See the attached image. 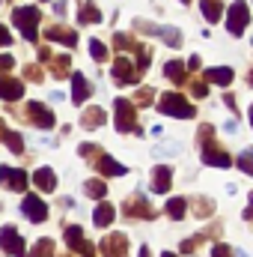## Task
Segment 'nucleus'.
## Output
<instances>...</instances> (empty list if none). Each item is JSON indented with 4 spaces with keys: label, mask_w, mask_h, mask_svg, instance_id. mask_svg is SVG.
Returning <instances> with one entry per match:
<instances>
[{
    "label": "nucleus",
    "mask_w": 253,
    "mask_h": 257,
    "mask_svg": "<svg viewBox=\"0 0 253 257\" xmlns=\"http://www.w3.org/2000/svg\"><path fill=\"white\" fill-rule=\"evenodd\" d=\"M0 96L9 99V102H15V99L24 96V84L15 81V78H3V75H0Z\"/></svg>",
    "instance_id": "nucleus-17"
},
{
    "label": "nucleus",
    "mask_w": 253,
    "mask_h": 257,
    "mask_svg": "<svg viewBox=\"0 0 253 257\" xmlns=\"http://www.w3.org/2000/svg\"><path fill=\"white\" fill-rule=\"evenodd\" d=\"M102 251L104 257H128V236L126 233H110L102 239Z\"/></svg>",
    "instance_id": "nucleus-9"
},
{
    "label": "nucleus",
    "mask_w": 253,
    "mask_h": 257,
    "mask_svg": "<svg viewBox=\"0 0 253 257\" xmlns=\"http://www.w3.org/2000/svg\"><path fill=\"white\" fill-rule=\"evenodd\" d=\"M248 21H250V9H248V3H244V0H236V3L230 6V15H226V27H230V33H232V36H242L244 27H248Z\"/></svg>",
    "instance_id": "nucleus-5"
},
{
    "label": "nucleus",
    "mask_w": 253,
    "mask_h": 257,
    "mask_svg": "<svg viewBox=\"0 0 253 257\" xmlns=\"http://www.w3.org/2000/svg\"><path fill=\"white\" fill-rule=\"evenodd\" d=\"M74 254H78V257H96V251H92V245H90V242H84Z\"/></svg>",
    "instance_id": "nucleus-40"
},
{
    "label": "nucleus",
    "mask_w": 253,
    "mask_h": 257,
    "mask_svg": "<svg viewBox=\"0 0 253 257\" xmlns=\"http://www.w3.org/2000/svg\"><path fill=\"white\" fill-rule=\"evenodd\" d=\"M185 69H200V57L194 54V57H190V60H188V66H185Z\"/></svg>",
    "instance_id": "nucleus-44"
},
{
    "label": "nucleus",
    "mask_w": 253,
    "mask_h": 257,
    "mask_svg": "<svg viewBox=\"0 0 253 257\" xmlns=\"http://www.w3.org/2000/svg\"><path fill=\"white\" fill-rule=\"evenodd\" d=\"M126 215H131V218H155V209L149 206V200L143 194H137V197L126 200Z\"/></svg>",
    "instance_id": "nucleus-12"
},
{
    "label": "nucleus",
    "mask_w": 253,
    "mask_h": 257,
    "mask_svg": "<svg viewBox=\"0 0 253 257\" xmlns=\"http://www.w3.org/2000/svg\"><path fill=\"white\" fill-rule=\"evenodd\" d=\"M212 209H214V206H212V203H200V206H196V212H200V215H208V212H212Z\"/></svg>",
    "instance_id": "nucleus-43"
},
{
    "label": "nucleus",
    "mask_w": 253,
    "mask_h": 257,
    "mask_svg": "<svg viewBox=\"0 0 253 257\" xmlns=\"http://www.w3.org/2000/svg\"><path fill=\"white\" fill-rule=\"evenodd\" d=\"M15 66V57L12 54H0V72H9Z\"/></svg>",
    "instance_id": "nucleus-39"
},
{
    "label": "nucleus",
    "mask_w": 253,
    "mask_h": 257,
    "mask_svg": "<svg viewBox=\"0 0 253 257\" xmlns=\"http://www.w3.org/2000/svg\"><path fill=\"white\" fill-rule=\"evenodd\" d=\"M0 248L9 257H24V239L15 233V227H3L0 230Z\"/></svg>",
    "instance_id": "nucleus-7"
},
{
    "label": "nucleus",
    "mask_w": 253,
    "mask_h": 257,
    "mask_svg": "<svg viewBox=\"0 0 253 257\" xmlns=\"http://www.w3.org/2000/svg\"><path fill=\"white\" fill-rule=\"evenodd\" d=\"M54 12H57V15H66V12H68V3H66V0H57V3H54Z\"/></svg>",
    "instance_id": "nucleus-42"
},
{
    "label": "nucleus",
    "mask_w": 253,
    "mask_h": 257,
    "mask_svg": "<svg viewBox=\"0 0 253 257\" xmlns=\"http://www.w3.org/2000/svg\"><path fill=\"white\" fill-rule=\"evenodd\" d=\"M238 168H242V171H244V174H250V171H253L250 153H242V159H238Z\"/></svg>",
    "instance_id": "nucleus-38"
},
{
    "label": "nucleus",
    "mask_w": 253,
    "mask_h": 257,
    "mask_svg": "<svg viewBox=\"0 0 253 257\" xmlns=\"http://www.w3.org/2000/svg\"><path fill=\"white\" fill-rule=\"evenodd\" d=\"M33 186H36L39 192H54V189H57L54 171H51V168H39V171L33 174Z\"/></svg>",
    "instance_id": "nucleus-16"
},
{
    "label": "nucleus",
    "mask_w": 253,
    "mask_h": 257,
    "mask_svg": "<svg viewBox=\"0 0 253 257\" xmlns=\"http://www.w3.org/2000/svg\"><path fill=\"white\" fill-rule=\"evenodd\" d=\"M182 3H185V0H182Z\"/></svg>",
    "instance_id": "nucleus-47"
},
{
    "label": "nucleus",
    "mask_w": 253,
    "mask_h": 257,
    "mask_svg": "<svg viewBox=\"0 0 253 257\" xmlns=\"http://www.w3.org/2000/svg\"><path fill=\"white\" fill-rule=\"evenodd\" d=\"M212 138H214V132L212 126H202L200 132V141H202V165H212V168H230L232 165V159H230V153H224L218 144H212Z\"/></svg>",
    "instance_id": "nucleus-1"
},
{
    "label": "nucleus",
    "mask_w": 253,
    "mask_h": 257,
    "mask_svg": "<svg viewBox=\"0 0 253 257\" xmlns=\"http://www.w3.org/2000/svg\"><path fill=\"white\" fill-rule=\"evenodd\" d=\"M161 257H176V254H170V251H164V254H161Z\"/></svg>",
    "instance_id": "nucleus-46"
},
{
    "label": "nucleus",
    "mask_w": 253,
    "mask_h": 257,
    "mask_svg": "<svg viewBox=\"0 0 253 257\" xmlns=\"http://www.w3.org/2000/svg\"><path fill=\"white\" fill-rule=\"evenodd\" d=\"M78 21H80V24H98V21H102V12L96 9V3H92V0H86V3L80 6Z\"/></svg>",
    "instance_id": "nucleus-21"
},
{
    "label": "nucleus",
    "mask_w": 253,
    "mask_h": 257,
    "mask_svg": "<svg viewBox=\"0 0 253 257\" xmlns=\"http://www.w3.org/2000/svg\"><path fill=\"white\" fill-rule=\"evenodd\" d=\"M155 33H158V36H161L170 48H179V45H182V33H179L176 27H158Z\"/></svg>",
    "instance_id": "nucleus-25"
},
{
    "label": "nucleus",
    "mask_w": 253,
    "mask_h": 257,
    "mask_svg": "<svg viewBox=\"0 0 253 257\" xmlns=\"http://www.w3.org/2000/svg\"><path fill=\"white\" fill-rule=\"evenodd\" d=\"M232 254V248L230 245H224V242H218L214 248H212V257H230Z\"/></svg>",
    "instance_id": "nucleus-36"
},
{
    "label": "nucleus",
    "mask_w": 253,
    "mask_h": 257,
    "mask_svg": "<svg viewBox=\"0 0 253 257\" xmlns=\"http://www.w3.org/2000/svg\"><path fill=\"white\" fill-rule=\"evenodd\" d=\"M9 42H12V33H6V27L0 24V48H3V45H9Z\"/></svg>",
    "instance_id": "nucleus-41"
},
{
    "label": "nucleus",
    "mask_w": 253,
    "mask_h": 257,
    "mask_svg": "<svg viewBox=\"0 0 253 257\" xmlns=\"http://www.w3.org/2000/svg\"><path fill=\"white\" fill-rule=\"evenodd\" d=\"M202 81H212V84H220V87H226V84L232 81V69H226V66H218V69H206Z\"/></svg>",
    "instance_id": "nucleus-19"
},
{
    "label": "nucleus",
    "mask_w": 253,
    "mask_h": 257,
    "mask_svg": "<svg viewBox=\"0 0 253 257\" xmlns=\"http://www.w3.org/2000/svg\"><path fill=\"white\" fill-rule=\"evenodd\" d=\"M170 186H173V171L170 168H155L152 171V192H158V194H167L170 192Z\"/></svg>",
    "instance_id": "nucleus-14"
},
{
    "label": "nucleus",
    "mask_w": 253,
    "mask_h": 257,
    "mask_svg": "<svg viewBox=\"0 0 253 257\" xmlns=\"http://www.w3.org/2000/svg\"><path fill=\"white\" fill-rule=\"evenodd\" d=\"M200 9H202V15H206V21H208V24L220 21V15H224V12H220L224 6H220L218 0H202V3H200Z\"/></svg>",
    "instance_id": "nucleus-22"
},
{
    "label": "nucleus",
    "mask_w": 253,
    "mask_h": 257,
    "mask_svg": "<svg viewBox=\"0 0 253 257\" xmlns=\"http://www.w3.org/2000/svg\"><path fill=\"white\" fill-rule=\"evenodd\" d=\"M155 156L173 159V156H179V144H158V147H155Z\"/></svg>",
    "instance_id": "nucleus-32"
},
{
    "label": "nucleus",
    "mask_w": 253,
    "mask_h": 257,
    "mask_svg": "<svg viewBox=\"0 0 253 257\" xmlns=\"http://www.w3.org/2000/svg\"><path fill=\"white\" fill-rule=\"evenodd\" d=\"M90 51H92V57H96L98 63H102V60H108V48H104L98 39H92V42H90Z\"/></svg>",
    "instance_id": "nucleus-33"
},
{
    "label": "nucleus",
    "mask_w": 253,
    "mask_h": 257,
    "mask_svg": "<svg viewBox=\"0 0 253 257\" xmlns=\"http://www.w3.org/2000/svg\"><path fill=\"white\" fill-rule=\"evenodd\" d=\"M140 78V72L134 69V60H128V57H116L114 60V81L116 84H134Z\"/></svg>",
    "instance_id": "nucleus-10"
},
{
    "label": "nucleus",
    "mask_w": 253,
    "mask_h": 257,
    "mask_svg": "<svg viewBox=\"0 0 253 257\" xmlns=\"http://www.w3.org/2000/svg\"><path fill=\"white\" fill-rule=\"evenodd\" d=\"M114 123H116V132H140V128H137L134 105H131L128 99H116V102H114Z\"/></svg>",
    "instance_id": "nucleus-4"
},
{
    "label": "nucleus",
    "mask_w": 253,
    "mask_h": 257,
    "mask_svg": "<svg viewBox=\"0 0 253 257\" xmlns=\"http://www.w3.org/2000/svg\"><path fill=\"white\" fill-rule=\"evenodd\" d=\"M72 87H74V90H72V99H74L78 105H84V102L90 99V93H92L90 81H86V78H84L80 72H74V75H72Z\"/></svg>",
    "instance_id": "nucleus-15"
},
{
    "label": "nucleus",
    "mask_w": 253,
    "mask_h": 257,
    "mask_svg": "<svg viewBox=\"0 0 253 257\" xmlns=\"http://www.w3.org/2000/svg\"><path fill=\"white\" fill-rule=\"evenodd\" d=\"M164 75H167L173 84H182V81H185V75H188V69L179 63V60H170V63L164 66Z\"/></svg>",
    "instance_id": "nucleus-23"
},
{
    "label": "nucleus",
    "mask_w": 253,
    "mask_h": 257,
    "mask_svg": "<svg viewBox=\"0 0 253 257\" xmlns=\"http://www.w3.org/2000/svg\"><path fill=\"white\" fill-rule=\"evenodd\" d=\"M45 36H48L51 42H63L66 48H74V45H78V33H74V30H68V27H60V24L48 27V30H45Z\"/></svg>",
    "instance_id": "nucleus-13"
},
{
    "label": "nucleus",
    "mask_w": 253,
    "mask_h": 257,
    "mask_svg": "<svg viewBox=\"0 0 253 257\" xmlns=\"http://www.w3.org/2000/svg\"><path fill=\"white\" fill-rule=\"evenodd\" d=\"M185 212H188V203H185L182 197H173V200L167 203V215H170V218H176V221H179Z\"/></svg>",
    "instance_id": "nucleus-27"
},
{
    "label": "nucleus",
    "mask_w": 253,
    "mask_h": 257,
    "mask_svg": "<svg viewBox=\"0 0 253 257\" xmlns=\"http://www.w3.org/2000/svg\"><path fill=\"white\" fill-rule=\"evenodd\" d=\"M21 209H24V215H27L30 221H36V224L48 218V203L39 200V194H27L24 203H21Z\"/></svg>",
    "instance_id": "nucleus-8"
},
{
    "label": "nucleus",
    "mask_w": 253,
    "mask_h": 257,
    "mask_svg": "<svg viewBox=\"0 0 253 257\" xmlns=\"http://www.w3.org/2000/svg\"><path fill=\"white\" fill-rule=\"evenodd\" d=\"M27 117H30V123L39 128H51L54 126V114L45 108V105H39V102H30L27 105Z\"/></svg>",
    "instance_id": "nucleus-11"
},
{
    "label": "nucleus",
    "mask_w": 253,
    "mask_h": 257,
    "mask_svg": "<svg viewBox=\"0 0 253 257\" xmlns=\"http://www.w3.org/2000/svg\"><path fill=\"white\" fill-rule=\"evenodd\" d=\"M80 120H84V126L86 128H98L102 123H104V111H102V108H86Z\"/></svg>",
    "instance_id": "nucleus-24"
},
{
    "label": "nucleus",
    "mask_w": 253,
    "mask_h": 257,
    "mask_svg": "<svg viewBox=\"0 0 253 257\" xmlns=\"http://www.w3.org/2000/svg\"><path fill=\"white\" fill-rule=\"evenodd\" d=\"M24 78H33V81H36V78H39V81H42V69H39V66H24Z\"/></svg>",
    "instance_id": "nucleus-37"
},
{
    "label": "nucleus",
    "mask_w": 253,
    "mask_h": 257,
    "mask_svg": "<svg viewBox=\"0 0 253 257\" xmlns=\"http://www.w3.org/2000/svg\"><path fill=\"white\" fill-rule=\"evenodd\" d=\"M30 257H54V242H51V239H39V242L30 248Z\"/></svg>",
    "instance_id": "nucleus-28"
},
{
    "label": "nucleus",
    "mask_w": 253,
    "mask_h": 257,
    "mask_svg": "<svg viewBox=\"0 0 253 257\" xmlns=\"http://www.w3.org/2000/svg\"><path fill=\"white\" fill-rule=\"evenodd\" d=\"M152 96H155V93H152V90H149V87H143V90H140V93H137V99H134V102H131V105H143V108H146V105H149V102H152Z\"/></svg>",
    "instance_id": "nucleus-34"
},
{
    "label": "nucleus",
    "mask_w": 253,
    "mask_h": 257,
    "mask_svg": "<svg viewBox=\"0 0 253 257\" xmlns=\"http://www.w3.org/2000/svg\"><path fill=\"white\" fill-rule=\"evenodd\" d=\"M114 215H116V209L110 203H98V209L92 212V221H96V227H108V224H114Z\"/></svg>",
    "instance_id": "nucleus-20"
},
{
    "label": "nucleus",
    "mask_w": 253,
    "mask_h": 257,
    "mask_svg": "<svg viewBox=\"0 0 253 257\" xmlns=\"http://www.w3.org/2000/svg\"><path fill=\"white\" fill-rule=\"evenodd\" d=\"M48 63H51V69H54V75H60L63 78L66 72H68V66H72V57H48Z\"/></svg>",
    "instance_id": "nucleus-30"
},
{
    "label": "nucleus",
    "mask_w": 253,
    "mask_h": 257,
    "mask_svg": "<svg viewBox=\"0 0 253 257\" xmlns=\"http://www.w3.org/2000/svg\"><path fill=\"white\" fill-rule=\"evenodd\" d=\"M0 186L9 189V192H24V189H27V174H24L21 168L3 165V168H0Z\"/></svg>",
    "instance_id": "nucleus-6"
},
{
    "label": "nucleus",
    "mask_w": 253,
    "mask_h": 257,
    "mask_svg": "<svg viewBox=\"0 0 253 257\" xmlns=\"http://www.w3.org/2000/svg\"><path fill=\"white\" fill-rule=\"evenodd\" d=\"M3 141H6V147H9L12 153H24V138H21L18 132H9V128H6Z\"/></svg>",
    "instance_id": "nucleus-29"
},
{
    "label": "nucleus",
    "mask_w": 253,
    "mask_h": 257,
    "mask_svg": "<svg viewBox=\"0 0 253 257\" xmlns=\"http://www.w3.org/2000/svg\"><path fill=\"white\" fill-rule=\"evenodd\" d=\"M66 242H68V248H72V251H78V248L84 245V230H80L78 224L66 227Z\"/></svg>",
    "instance_id": "nucleus-26"
},
{
    "label": "nucleus",
    "mask_w": 253,
    "mask_h": 257,
    "mask_svg": "<svg viewBox=\"0 0 253 257\" xmlns=\"http://www.w3.org/2000/svg\"><path fill=\"white\" fill-rule=\"evenodd\" d=\"M190 93H194L196 99H202V96H208V87H206L202 81H194V84H190Z\"/></svg>",
    "instance_id": "nucleus-35"
},
{
    "label": "nucleus",
    "mask_w": 253,
    "mask_h": 257,
    "mask_svg": "<svg viewBox=\"0 0 253 257\" xmlns=\"http://www.w3.org/2000/svg\"><path fill=\"white\" fill-rule=\"evenodd\" d=\"M3 135H6V126H0V141H3Z\"/></svg>",
    "instance_id": "nucleus-45"
},
{
    "label": "nucleus",
    "mask_w": 253,
    "mask_h": 257,
    "mask_svg": "<svg viewBox=\"0 0 253 257\" xmlns=\"http://www.w3.org/2000/svg\"><path fill=\"white\" fill-rule=\"evenodd\" d=\"M84 189H86V194H90V197H96V200H98V197H104V192H108L102 180H90V183H86Z\"/></svg>",
    "instance_id": "nucleus-31"
},
{
    "label": "nucleus",
    "mask_w": 253,
    "mask_h": 257,
    "mask_svg": "<svg viewBox=\"0 0 253 257\" xmlns=\"http://www.w3.org/2000/svg\"><path fill=\"white\" fill-rule=\"evenodd\" d=\"M158 111L161 114H170V117H179V120H190L196 114V108L190 105L182 93H164L158 99Z\"/></svg>",
    "instance_id": "nucleus-2"
},
{
    "label": "nucleus",
    "mask_w": 253,
    "mask_h": 257,
    "mask_svg": "<svg viewBox=\"0 0 253 257\" xmlns=\"http://www.w3.org/2000/svg\"><path fill=\"white\" fill-rule=\"evenodd\" d=\"M12 21L24 33L27 42H36V27H39V9L36 6H15L12 9Z\"/></svg>",
    "instance_id": "nucleus-3"
},
{
    "label": "nucleus",
    "mask_w": 253,
    "mask_h": 257,
    "mask_svg": "<svg viewBox=\"0 0 253 257\" xmlns=\"http://www.w3.org/2000/svg\"><path fill=\"white\" fill-rule=\"evenodd\" d=\"M96 168H98L104 177H126V165L114 162L110 156H98V159H96Z\"/></svg>",
    "instance_id": "nucleus-18"
}]
</instances>
